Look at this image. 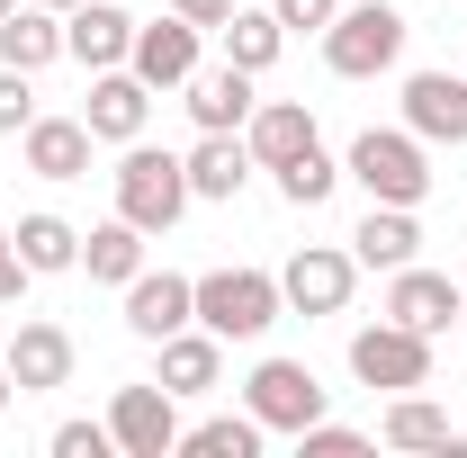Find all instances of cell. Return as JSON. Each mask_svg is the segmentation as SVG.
Wrapping results in <instances>:
<instances>
[{
    "instance_id": "obj_1",
    "label": "cell",
    "mask_w": 467,
    "mask_h": 458,
    "mask_svg": "<svg viewBox=\"0 0 467 458\" xmlns=\"http://www.w3.org/2000/svg\"><path fill=\"white\" fill-rule=\"evenodd\" d=\"M342 180H359L378 207H422L431 198V153H422L413 126H368V135H350Z\"/></svg>"
},
{
    "instance_id": "obj_2",
    "label": "cell",
    "mask_w": 467,
    "mask_h": 458,
    "mask_svg": "<svg viewBox=\"0 0 467 458\" xmlns=\"http://www.w3.org/2000/svg\"><path fill=\"white\" fill-rule=\"evenodd\" d=\"M117 216L126 225H144V234H171L180 216H189V162L180 153H153L144 135L126 144V162H117Z\"/></svg>"
},
{
    "instance_id": "obj_3",
    "label": "cell",
    "mask_w": 467,
    "mask_h": 458,
    "mask_svg": "<svg viewBox=\"0 0 467 458\" xmlns=\"http://www.w3.org/2000/svg\"><path fill=\"white\" fill-rule=\"evenodd\" d=\"M279 315H288L279 270H207V279H198V324H207L216 342H261Z\"/></svg>"
},
{
    "instance_id": "obj_4",
    "label": "cell",
    "mask_w": 467,
    "mask_h": 458,
    "mask_svg": "<svg viewBox=\"0 0 467 458\" xmlns=\"http://www.w3.org/2000/svg\"><path fill=\"white\" fill-rule=\"evenodd\" d=\"M396 55H405V9H387V0H350V9H333L324 63H333L342 81H378V72H396Z\"/></svg>"
},
{
    "instance_id": "obj_5",
    "label": "cell",
    "mask_w": 467,
    "mask_h": 458,
    "mask_svg": "<svg viewBox=\"0 0 467 458\" xmlns=\"http://www.w3.org/2000/svg\"><path fill=\"white\" fill-rule=\"evenodd\" d=\"M243 413L261 422V432H306V422H324V378L306 369V359H261L252 378H243Z\"/></svg>"
},
{
    "instance_id": "obj_6",
    "label": "cell",
    "mask_w": 467,
    "mask_h": 458,
    "mask_svg": "<svg viewBox=\"0 0 467 458\" xmlns=\"http://www.w3.org/2000/svg\"><path fill=\"white\" fill-rule=\"evenodd\" d=\"M350 378L359 387H387V396H405V387H431V333H413V324H368V333H350Z\"/></svg>"
},
{
    "instance_id": "obj_7",
    "label": "cell",
    "mask_w": 467,
    "mask_h": 458,
    "mask_svg": "<svg viewBox=\"0 0 467 458\" xmlns=\"http://www.w3.org/2000/svg\"><path fill=\"white\" fill-rule=\"evenodd\" d=\"M109 441L126 458H171L180 450V396L153 378V387H117L109 396Z\"/></svg>"
},
{
    "instance_id": "obj_8",
    "label": "cell",
    "mask_w": 467,
    "mask_h": 458,
    "mask_svg": "<svg viewBox=\"0 0 467 458\" xmlns=\"http://www.w3.org/2000/svg\"><path fill=\"white\" fill-rule=\"evenodd\" d=\"M180 324H198V279H180V270H135V279H126V333H135V342H171Z\"/></svg>"
},
{
    "instance_id": "obj_9",
    "label": "cell",
    "mask_w": 467,
    "mask_h": 458,
    "mask_svg": "<svg viewBox=\"0 0 467 458\" xmlns=\"http://www.w3.org/2000/svg\"><path fill=\"white\" fill-rule=\"evenodd\" d=\"M350 279H359L350 252L306 243V252H288V270H279V297H288L296 315H342V306H350Z\"/></svg>"
},
{
    "instance_id": "obj_10",
    "label": "cell",
    "mask_w": 467,
    "mask_h": 458,
    "mask_svg": "<svg viewBox=\"0 0 467 458\" xmlns=\"http://www.w3.org/2000/svg\"><path fill=\"white\" fill-rule=\"evenodd\" d=\"M467 306V287L450 279V270H422V261H405V270H387V315L396 324H413V333H450Z\"/></svg>"
},
{
    "instance_id": "obj_11",
    "label": "cell",
    "mask_w": 467,
    "mask_h": 458,
    "mask_svg": "<svg viewBox=\"0 0 467 458\" xmlns=\"http://www.w3.org/2000/svg\"><path fill=\"white\" fill-rule=\"evenodd\" d=\"M180 90H189V117H198V135H243V126H252V109H261L243 63H198Z\"/></svg>"
},
{
    "instance_id": "obj_12",
    "label": "cell",
    "mask_w": 467,
    "mask_h": 458,
    "mask_svg": "<svg viewBox=\"0 0 467 458\" xmlns=\"http://www.w3.org/2000/svg\"><path fill=\"white\" fill-rule=\"evenodd\" d=\"M198 36L207 27H189V18H153V27H135V55H126V72L144 81V90H180L189 72H198Z\"/></svg>"
},
{
    "instance_id": "obj_13",
    "label": "cell",
    "mask_w": 467,
    "mask_h": 458,
    "mask_svg": "<svg viewBox=\"0 0 467 458\" xmlns=\"http://www.w3.org/2000/svg\"><path fill=\"white\" fill-rule=\"evenodd\" d=\"M63 55L90 63V72H117V63L135 55V18H126L117 0H81V9H63Z\"/></svg>"
},
{
    "instance_id": "obj_14",
    "label": "cell",
    "mask_w": 467,
    "mask_h": 458,
    "mask_svg": "<svg viewBox=\"0 0 467 458\" xmlns=\"http://www.w3.org/2000/svg\"><path fill=\"white\" fill-rule=\"evenodd\" d=\"M405 126L422 144H467V72H413L405 81Z\"/></svg>"
},
{
    "instance_id": "obj_15",
    "label": "cell",
    "mask_w": 467,
    "mask_h": 458,
    "mask_svg": "<svg viewBox=\"0 0 467 458\" xmlns=\"http://www.w3.org/2000/svg\"><path fill=\"white\" fill-rule=\"evenodd\" d=\"M144 117H153V90H144L126 63H117V72H90V109H81V126H90L99 144H135Z\"/></svg>"
},
{
    "instance_id": "obj_16",
    "label": "cell",
    "mask_w": 467,
    "mask_h": 458,
    "mask_svg": "<svg viewBox=\"0 0 467 458\" xmlns=\"http://www.w3.org/2000/svg\"><path fill=\"white\" fill-rule=\"evenodd\" d=\"M90 126L81 117H36L27 135H18V153H27V172L36 180H90Z\"/></svg>"
},
{
    "instance_id": "obj_17",
    "label": "cell",
    "mask_w": 467,
    "mask_h": 458,
    "mask_svg": "<svg viewBox=\"0 0 467 458\" xmlns=\"http://www.w3.org/2000/svg\"><path fill=\"white\" fill-rule=\"evenodd\" d=\"M243 144H252L261 172H279V162H296V153L324 144V135H315V109H306V99H261L252 126H243Z\"/></svg>"
},
{
    "instance_id": "obj_18",
    "label": "cell",
    "mask_w": 467,
    "mask_h": 458,
    "mask_svg": "<svg viewBox=\"0 0 467 458\" xmlns=\"http://www.w3.org/2000/svg\"><path fill=\"white\" fill-rule=\"evenodd\" d=\"M9 378H18V396H55V387H72V333H63V324H18Z\"/></svg>"
},
{
    "instance_id": "obj_19",
    "label": "cell",
    "mask_w": 467,
    "mask_h": 458,
    "mask_svg": "<svg viewBox=\"0 0 467 458\" xmlns=\"http://www.w3.org/2000/svg\"><path fill=\"white\" fill-rule=\"evenodd\" d=\"M55 55H63V9L18 0V9L0 18V63H9V72H46Z\"/></svg>"
},
{
    "instance_id": "obj_20",
    "label": "cell",
    "mask_w": 467,
    "mask_h": 458,
    "mask_svg": "<svg viewBox=\"0 0 467 458\" xmlns=\"http://www.w3.org/2000/svg\"><path fill=\"white\" fill-rule=\"evenodd\" d=\"M413 252H422L413 207H378V198H368V216H359V234H350V261H359V270H405Z\"/></svg>"
},
{
    "instance_id": "obj_21",
    "label": "cell",
    "mask_w": 467,
    "mask_h": 458,
    "mask_svg": "<svg viewBox=\"0 0 467 458\" xmlns=\"http://www.w3.org/2000/svg\"><path fill=\"white\" fill-rule=\"evenodd\" d=\"M180 162H189V198H243V180L261 172L243 135H198Z\"/></svg>"
},
{
    "instance_id": "obj_22",
    "label": "cell",
    "mask_w": 467,
    "mask_h": 458,
    "mask_svg": "<svg viewBox=\"0 0 467 458\" xmlns=\"http://www.w3.org/2000/svg\"><path fill=\"white\" fill-rule=\"evenodd\" d=\"M378 441H387V450H450V458H467V441L459 432H450V413H441V404L431 396H396L387 404V422H378Z\"/></svg>"
},
{
    "instance_id": "obj_23",
    "label": "cell",
    "mask_w": 467,
    "mask_h": 458,
    "mask_svg": "<svg viewBox=\"0 0 467 458\" xmlns=\"http://www.w3.org/2000/svg\"><path fill=\"white\" fill-rule=\"evenodd\" d=\"M216 378H225V342H216L207 324H198V333L180 324L171 342H162V387H171V396H207Z\"/></svg>"
},
{
    "instance_id": "obj_24",
    "label": "cell",
    "mask_w": 467,
    "mask_h": 458,
    "mask_svg": "<svg viewBox=\"0 0 467 458\" xmlns=\"http://www.w3.org/2000/svg\"><path fill=\"white\" fill-rule=\"evenodd\" d=\"M81 270L99 287H126L135 270H144V225H126V216H109V225L81 234Z\"/></svg>"
},
{
    "instance_id": "obj_25",
    "label": "cell",
    "mask_w": 467,
    "mask_h": 458,
    "mask_svg": "<svg viewBox=\"0 0 467 458\" xmlns=\"http://www.w3.org/2000/svg\"><path fill=\"white\" fill-rule=\"evenodd\" d=\"M216 36H225V63H243L252 81H261V72L279 63V46H288V27H279V9H234V18L216 27Z\"/></svg>"
},
{
    "instance_id": "obj_26",
    "label": "cell",
    "mask_w": 467,
    "mask_h": 458,
    "mask_svg": "<svg viewBox=\"0 0 467 458\" xmlns=\"http://www.w3.org/2000/svg\"><path fill=\"white\" fill-rule=\"evenodd\" d=\"M18 261L36 270V279H55V270H81V234L63 225V216H18Z\"/></svg>"
},
{
    "instance_id": "obj_27",
    "label": "cell",
    "mask_w": 467,
    "mask_h": 458,
    "mask_svg": "<svg viewBox=\"0 0 467 458\" xmlns=\"http://www.w3.org/2000/svg\"><path fill=\"white\" fill-rule=\"evenodd\" d=\"M261 441H270V432H261L252 413H216V422L180 432V450H189V458H261Z\"/></svg>"
},
{
    "instance_id": "obj_28",
    "label": "cell",
    "mask_w": 467,
    "mask_h": 458,
    "mask_svg": "<svg viewBox=\"0 0 467 458\" xmlns=\"http://www.w3.org/2000/svg\"><path fill=\"white\" fill-rule=\"evenodd\" d=\"M333 189H342V162H333L324 144H306L296 162H279V198H288V207H324Z\"/></svg>"
},
{
    "instance_id": "obj_29",
    "label": "cell",
    "mask_w": 467,
    "mask_h": 458,
    "mask_svg": "<svg viewBox=\"0 0 467 458\" xmlns=\"http://www.w3.org/2000/svg\"><path fill=\"white\" fill-rule=\"evenodd\" d=\"M27 81H36V72H9V63H0V135H27V126H36V90H27Z\"/></svg>"
},
{
    "instance_id": "obj_30",
    "label": "cell",
    "mask_w": 467,
    "mask_h": 458,
    "mask_svg": "<svg viewBox=\"0 0 467 458\" xmlns=\"http://www.w3.org/2000/svg\"><path fill=\"white\" fill-rule=\"evenodd\" d=\"M296 450H306V458H359L368 441H359L350 422H306V432H296Z\"/></svg>"
},
{
    "instance_id": "obj_31",
    "label": "cell",
    "mask_w": 467,
    "mask_h": 458,
    "mask_svg": "<svg viewBox=\"0 0 467 458\" xmlns=\"http://www.w3.org/2000/svg\"><path fill=\"white\" fill-rule=\"evenodd\" d=\"M109 422H55V458H109Z\"/></svg>"
},
{
    "instance_id": "obj_32",
    "label": "cell",
    "mask_w": 467,
    "mask_h": 458,
    "mask_svg": "<svg viewBox=\"0 0 467 458\" xmlns=\"http://www.w3.org/2000/svg\"><path fill=\"white\" fill-rule=\"evenodd\" d=\"M270 9H279V27H315V36H324L342 0H270Z\"/></svg>"
},
{
    "instance_id": "obj_33",
    "label": "cell",
    "mask_w": 467,
    "mask_h": 458,
    "mask_svg": "<svg viewBox=\"0 0 467 458\" xmlns=\"http://www.w3.org/2000/svg\"><path fill=\"white\" fill-rule=\"evenodd\" d=\"M36 279V270H27V261H18V243H9V234H0V306H18V287Z\"/></svg>"
},
{
    "instance_id": "obj_34",
    "label": "cell",
    "mask_w": 467,
    "mask_h": 458,
    "mask_svg": "<svg viewBox=\"0 0 467 458\" xmlns=\"http://www.w3.org/2000/svg\"><path fill=\"white\" fill-rule=\"evenodd\" d=\"M171 9L189 18V27H225V18H234V0H171Z\"/></svg>"
},
{
    "instance_id": "obj_35",
    "label": "cell",
    "mask_w": 467,
    "mask_h": 458,
    "mask_svg": "<svg viewBox=\"0 0 467 458\" xmlns=\"http://www.w3.org/2000/svg\"><path fill=\"white\" fill-rule=\"evenodd\" d=\"M9 396H18V378H9V359H0V413H9Z\"/></svg>"
},
{
    "instance_id": "obj_36",
    "label": "cell",
    "mask_w": 467,
    "mask_h": 458,
    "mask_svg": "<svg viewBox=\"0 0 467 458\" xmlns=\"http://www.w3.org/2000/svg\"><path fill=\"white\" fill-rule=\"evenodd\" d=\"M46 9H81V0H46Z\"/></svg>"
},
{
    "instance_id": "obj_37",
    "label": "cell",
    "mask_w": 467,
    "mask_h": 458,
    "mask_svg": "<svg viewBox=\"0 0 467 458\" xmlns=\"http://www.w3.org/2000/svg\"><path fill=\"white\" fill-rule=\"evenodd\" d=\"M9 9H18V0H0V18H9Z\"/></svg>"
},
{
    "instance_id": "obj_38",
    "label": "cell",
    "mask_w": 467,
    "mask_h": 458,
    "mask_svg": "<svg viewBox=\"0 0 467 458\" xmlns=\"http://www.w3.org/2000/svg\"><path fill=\"white\" fill-rule=\"evenodd\" d=\"M459 333H467V306H459Z\"/></svg>"
}]
</instances>
